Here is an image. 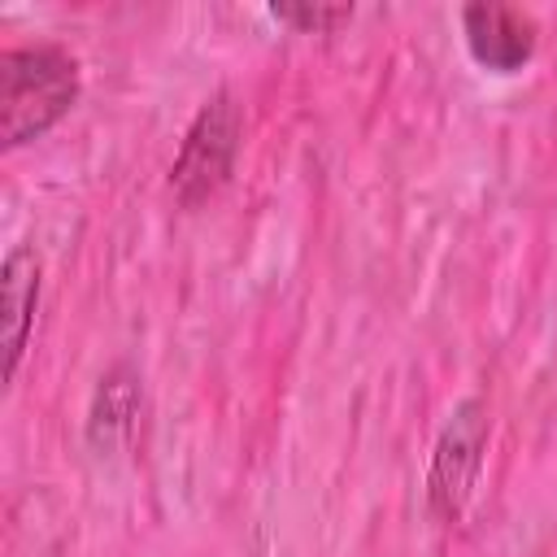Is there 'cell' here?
I'll use <instances>...</instances> for the list:
<instances>
[{
  "mask_svg": "<svg viewBox=\"0 0 557 557\" xmlns=\"http://www.w3.org/2000/svg\"><path fill=\"white\" fill-rule=\"evenodd\" d=\"M83 74L70 48L52 39L13 44L0 52V144L22 148L52 131L78 100Z\"/></svg>",
  "mask_w": 557,
  "mask_h": 557,
  "instance_id": "cell-1",
  "label": "cell"
},
{
  "mask_svg": "<svg viewBox=\"0 0 557 557\" xmlns=\"http://www.w3.org/2000/svg\"><path fill=\"white\" fill-rule=\"evenodd\" d=\"M239 139H244L239 96L231 87H218L196 109V117L178 144V157L170 165V191L178 196L183 209H196L226 187L235 157H239Z\"/></svg>",
  "mask_w": 557,
  "mask_h": 557,
  "instance_id": "cell-2",
  "label": "cell"
},
{
  "mask_svg": "<svg viewBox=\"0 0 557 557\" xmlns=\"http://www.w3.org/2000/svg\"><path fill=\"white\" fill-rule=\"evenodd\" d=\"M487 405L479 396H466L453 405L448 422L440 426L435 453H431V470H426V509L435 522H457L474 479L483 470V453H487Z\"/></svg>",
  "mask_w": 557,
  "mask_h": 557,
  "instance_id": "cell-3",
  "label": "cell"
},
{
  "mask_svg": "<svg viewBox=\"0 0 557 557\" xmlns=\"http://www.w3.org/2000/svg\"><path fill=\"white\" fill-rule=\"evenodd\" d=\"M461 35H466L470 57L483 70H496V74L522 70L535 57V44H540L535 17L513 9V4H496V0L466 4L461 9Z\"/></svg>",
  "mask_w": 557,
  "mask_h": 557,
  "instance_id": "cell-4",
  "label": "cell"
},
{
  "mask_svg": "<svg viewBox=\"0 0 557 557\" xmlns=\"http://www.w3.org/2000/svg\"><path fill=\"white\" fill-rule=\"evenodd\" d=\"M0 309H4V379H13L22 366L30 326H35V309H39V257L26 244L9 248V257H4Z\"/></svg>",
  "mask_w": 557,
  "mask_h": 557,
  "instance_id": "cell-5",
  "label": "cell"
},
{
  "mask_svg": "<svg viewBox=\"0 0 557 557\" xmlns=\"http://www.w3.org/2000/svg\"><path fill=\"white\" fill-rule=\"evenodd\" d=\"M135 418H139V379H135L131 366H113V370L100 379L96 396H91L87 440H91L100 453H109L122 435H131Z\"/></svg>",
  "mask_w": 557,
  "mask_h": 557,
  "instance_id": "cell-6",
  "label": "cell"
},
{
  "mask_svg": "<svg viewBox=\"0 0 557 557\" xmlns=\"http://www.w3.org/2000/svg\"><path fill=\"white\" fill-rule=\"evenodd\" d=\"M270 17L274 22H287V26H296V30H331V26H339V22H348L352 17V9L348 4H270Z\"/></svg>",
  "mask_w": 557,
  "mask_h": 557,
  "instance_id": "cell-7",
  "label": "cell"
}]
</instances>
